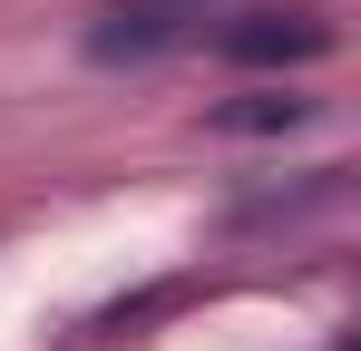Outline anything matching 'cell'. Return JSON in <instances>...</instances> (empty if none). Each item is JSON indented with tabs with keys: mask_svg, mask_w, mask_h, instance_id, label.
Returning a JSON list of instances; mask_svg holds the SVG:
<instances>
[{
	"mask_svg": "<svg viewBox=\"0 0 361 351\" xmlns=\"http://www.w3.org/2000/svg\"><path fill=\"white\" fill-rule=\"evenodd\" d=\"M205 39L235 68H302V58L342 49V20L322 0H215V30Z\"/></svg>",
	"mask_w": 361,
	"mask_h": 351,
	"instance_id": "cell-1",
	"label": "cell"
},
{
	"mask_svg": "<svg viewBox=\"0 0 361 351\" xmlns=\"http://www.w3.org/2000/svg\"><path fill=\"white\" fill-rule=\"evenodd\" d=\"M205 20H215V0H98L78 49L98 68H137V58H166L185 39H205Z\"/></svg>",
	"mask_w": 361,
	"mask_h": 351,
	"instance_id": "cell-2",
	"label": "cell"
},
{
	"mask_svg": "<svg viewBox=\"0 0 361 351\" xmlns=\"http://www.w3.org/2000/svg\"><path fill=\"white\" fill-rule=\"evenodd\" d=\"M302 117H312V98H293V88H254V98H225L205 127H225V137H283V127H302Z\"/></svg>",
	"mask_w": 361,
	"mask_h": 351,
	"instance_id": "cell-3",
	"label": "cell"
}]
</instances>
